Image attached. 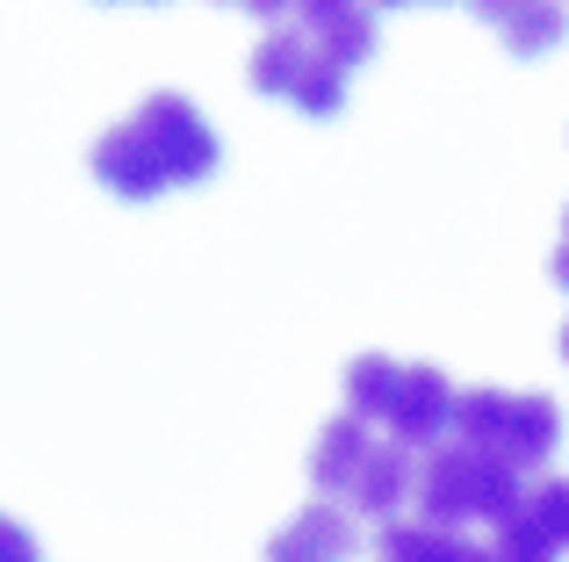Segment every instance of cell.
<instances>
[{
    "label": "cell",
    "mask_w": 569,
    "mask_h": 562,
    "mask_svg": "<svg viewBox=\"0 0 569 562\" xmlns=\"http://www.w3.org/2000/svg\"><path fill=\"white\" fill-rule=\"evenodd\" d=\"M209 173H217V130L188 94H144L123 123L94 138V181L123 202H152Z\"/></svg>",
    "instance_id": "cell-1"
},
{
    "label": "cell",
    "mask_w": 569,
    "mask_h": 562,
    "mask_svg": "<svg viewBox=\"0 0 569 562\" xmlns=\"http://www.w3.org/2000/svg\"><path fill=\"white\" fill-rule=\"evenodd\" d=\"M310 483H318L325 505L353 512V520H397L403 498H418V469L411 448L397 440H376L353 411H339L318 440H310Z\"/></svg>",
    "instance_id": "cell-2"
},
{
    "label": "cell",
    "mask_w": 569,
    "mask_h": 562,
    "mask_svg": "<svg viewBox=\"0 0 569 562\" xmlns=\"http://www.w3.org/2000/svg\"><path fill=\"white\" fill-rule=\"evenodd\" d=\"M347 411L353 419H376L382 440L397 448H440V433H455L461 390L440 375L432 361H389V353H353L347 361Z\"/></svg>",
    "instance_id": "cell-3"
},
{
    "label": "cell",
    "mask_w": 569,
    "mask_h": 562,
    "mask_svg": "<svg viewBox=\"0 0 569 562\" xmlns=\"http://www.w3.org/2000/svg\"><path fill=\"white\" fill-rule=\"evenodd\" d=\"M519 498H527L519 469H505L498 454L469 448V440H440L418 462V505H426L432 526H490L498 534L519 512Z\"/></svg>",
    "instance_id": "cell-4"
},
{
    "label": "cell",
    "mask_w": 569,
    "mask_h": 562,
    "mask_svg": "<svg viewBox=\"0 0 569 562\" xmlns=\"http://www.w3.org/2000/svg\"><path fill=\"white\" fill-rule=\"evenodd\" d=\"M455 440H469V448L498 454L505 469L533 476V469H548V454L562 440V411H556V397H533V390H461Z\"/></svg>",
    "instance_id": "cell-5"
},
{
    "label": "cell",
    "mask_w": 569,
    "mask_h": 562,
    "mask_svg": "<svg viewBox=\"0 0 569 562\" xmlns=\"http://www.w3.org/2000/svg\"><path fill=\"white\" fill-rule=\"evenodd\" d=\"M246 80H252V94L296 101L303 116H339V101H347V66L325 58L318 43H310L303 22H274V29H267V43L252 51Z\"/></svg>",
    "instance_id": "cell-6"
},
{
    "label": "cell",
    "mask_w": 569,
    "mask_h": 562,
    "mask_svg": "<svg viewBox=\"0 0 569 562\" xmlns=\"http://www.w3.org/2000/svg\"><path fill=\"white\" fill-rule=\"evenodd\" d=\"M490 555L498 562H562L569 555V476H541L519 512L490 534Z\"/></svg>",
    "instance_id": "cell-7"
},
{
    "label": "cell",
    "mask_w": 569,
    "mask_h": 562,
    "mask_svg": "<svg viewBox=\"0 0 569 562\" xmlns=\"http://www.w3.org/2000/svg\"><path fill=\"white\" fill-rule=\"evenodd\" d=\"M353 549H361V534H353V512L310 498V505L296 512V520L281 526L274 541H267V562H353Z\"/></svg>",
    "instance_id": "cell-8"
},
{
    "label": "cell",
    "mask_w": 569,
    "mask_h": 562,
    "mask_svg": "<svg viewBox=\"0 0 569 562\" xmlns=\"http://www.w3.org/2000/svg\"><path fill=\"white\" fill-rule=\"evenodd\" d=\"M376 562H498L483 541H469L461 526H432V520H389L376 534Z\"/></svg>",
    "instance_id": "cell-9"
},
{
    "label": "cell",
    "mask_w": 569,
    "mask_h": 562,
    "mask_svg": "<svg viewBox=\"0 0 569 562\" xmlns=\"http://www.w3.org/2000/svg\"><path fill=\"white\" fill-rule=\"evenodd\" d=\"M289 22L310 29V43H318L325 58H339V66H368L376 58V22H368V8H353V0H310V8H296Z\"/></svg>",
    "instance_id": "cell-10"
},
{
    "label": "cell",
    "mask_w": 569,
    "mask_h": 562,
    "mask_svg": "<svg viewBox=\"0 0 569 562\" xmlns=\"http://www.w3.org/2000/svg\"><path fill=\"white\" fill-rule=\"evenodd\" d=\"M476 14H483L512 51H527V58L548 51V43H562V29H569L562 8H533V0H527V8H519V0H498V8H476Z\"/></svg>",
    "instance_id": "cell-11"
},
{
    "label": "cell",
    "mask_w": 569,
    "mask_h": 562,
    "mask_svg": "<svg viewBox=\"0 0 569 562\" xmlns=\"http://www.w3.org/2000/svg\"><path fill=\"white\" fill-rule=\"evenodd\" d=\"M548 274H556V289H569V210H562V245H556V260H548Z\"/></svg>",
    "instance_id": "cell-12"
},
{
    "label": "cell",
    "mask_w": 569,
    "mask_h": 562,
    "mask_svg": "<svg viewBox=\"0 0 569 562\" xmlns=\"http://www.w3.org/2000/svg\"><path fill=\"white\" fill-rule=\"evenodd\" d=\"M562 361H569V324H562Z\"/></svg>",
    "instance_id": "cell-13"
}]
</instances>
